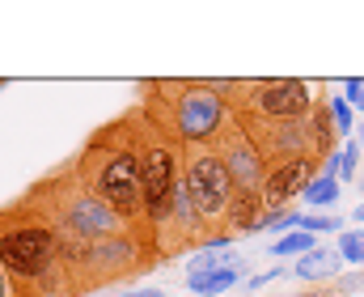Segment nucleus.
Segmentation results:
<instances>
[{"instance_id": "obj_11", "label": "nucleus", "mask_w": 364, "mask_h": 297, "mask_svg": "<svg viewBox=\"0 0 364 297\" xmlns=\"http://www.w3.org/2000/svg\"><path fill=\"white\" fill-rule=\"evenodd\" d=\"M339 268H343L339 246H314L309 255H301V259L292 264V276L305 281V285H326V281L339 276Z\"/></svg>"}, {"instance_id": "obj_21", "label": "nucleus", "mask_w": 364, "mask_h": 297, "mask_svg": "<svg viewBox=\"0 0 364 297\" xmlns=\"http://www.w3.org/2000/svg\"><path fill=\"white\" fill-rule=\"evenodd\" d=\"M0 297H17L13 281H9V272H4V264H0Z\"/></svg>"}, {"instance_id": "obj_1", "label": "nucleus", "mask_w": 364, "mask_h": 297, "mask_svg": "<svg viewBox=\"0 0 364 297\" xmlns=\"http://www.w3.org/2000/svg\"><path fill=\"white\" fill-rule=\"evenodd\" d=\"M0 264L17 297H73L60 259V229L30 196L0 208Z\"/></svg>"}, {"instance_id": "obj_5", "label": "nucleus", "mask_w": 364, "mask_h": 297, "mask_svg": "<svg viewBox=\"0 0 364 297\" xmlns=\"http://www.w3.org/2000/svg\"><path fill=\"white\" fill-rule=\"evenodd\" d=\"M132 132H136V149H140V174H144V229L157 234V225L170 217L174 199L182 192V162H186V145L174 140L166 127H157L140 106L127 110Z\"/></svg>"}, {"instance_id": "obj_7", "label": "nucleus", "mask_w": 364, "mask_h": 297, "mask_svg": "<svg viewBox=\"0 0 364 297\" xmlns=\"http://www.w3.org/2000/svg\"><path fill=\"white\" fill-rule=\"evenodd\" d=\"M157 264V246L144 229H127V234H114L106 242H93L85 251V259L73 268V297L102 289V285H114L123 276H136V272H149Z\"/></svg>"}, {"instance_id": "obj_20", "label": "nucleus", "mask_w": 364, "mask_h": 297, "mask_svg": "<svg viewBox=\"0 0 364 297\" xmlns=\"http://www.w3.org/2000/svg\"><path fill=\"white\" fill-rule=\"evenodd\" d=\"M288 272H292V268H267V272H259V276H250L246 285H250V289H263V285H272V281H279V276H288Z\"/></svg>"}, {"instance_id": "obj_24", "label": "nucleus", "mask_w": 364, "mask_h": 297, "mask_svg": "<svg viewBox=\"0 0 364 297\" xmlns=\"http://www.w3.org/2000/svg\"><path fill=\"white\" fill-rule=\"evenodd\" d=\"M348 106H356V110H364V90H360V98H356V102H348Z\"/></svg>"}, {"instance_id": "obj_14", "label": "nucleus", "mask_w": 364, "mask_h": 297, "mask_svg": "<svg viewBox=\"0 0 364 297\" xmlns=\"http://www.w3.org/2000/svg\"><path fill=\"white\" fill-rule=\"evenodd\" d=\"M335 199H339V179L335 174H318L309 187H305V196L301 204H309V208H322V212H331L335 208Z\"/></svg>"}, {"instance_id": "obj_22", "label": "nucleus", "mask_w": 364, "mask_h": 297, "mask_svg": "<svg viewBox=\"0 0 364 297\" xmlns=\"http://www.w3.org/2000/svg\"><path fill=\"white\" fill-rule=\"evenodd\" d=\"M119 297H166L161 289H123Z\"/></svg>"}, {"instance_id": "obj_28", "label": "nucleus", "mask_w": 364, "mask_h": 297, "mask_svg": "<svg viewBox=\"0 0 364 297\" xmlns=\"http://www.w3.org/2000/svg\"><path fill=\"white\" fill-rule=\"evenodd\" d=\"M0 90H4V81H0Z\"/></svg>"}, {"instance_id": "obj_23", "label": "nucleus", "mask_w": 364, "mask_h": 297, "mask_svg": "<svg viewBox=\"0 0 364 297\" xmlns=\"http://www.w3.org/2000/svg\"><path fill=\"white\" fill-rule=\"evenodd\" d=\"M352 217H356V225H364V204H356V212H352Z\"/></svg>"}, {"instance_id": "obj_2", "label": "nucleus", "mask_w": 364, "mask_h": 297, "mask_svg": "<svg viewBox=\"0 0 364 297\" xmlns=\"http://www.w3.org/2000/svg\"><path fill=\"white\" fill-rule=\"evenodd\" d=\"M81 179L106 199L132 229H144V174H140V149L132 119H110L85 140V149L73 157ZM149 234V229H144ZM153 238V234H149Z\"/></svg>"}, {"instance_id": "obj_18", "label": "nucleus", "mask_w": 364, "mask_h": 297, "mask_svg": "<svg viewBox=\"0 0 364 297\" xmlns=\"http://www.w3.org/2000/svg\"><path fill=\"white\" fill-rule=\"evenodd\" d=\"M339 255H343V264H364V234L360 229L339 234Z\"/></svg>"}, {"instance_id": "obj_12", "label": "nucleus", "mask_w": 364, "mask_h": 297, "mask_svg": "<svg viewBox=\"0 0 364 297\" xmlns=\"http://www.w3.org/2000/svg\"><path fill=\"white\" fill-rule=\"evenodd\" d=\"M263 217H267V204H263L259 192H237L233 208H229V234H233V238H237V234H259Z\"/></svg>"}, {"instance_id": "obj_17", "label": "nucleus", "mask_w": 364, "mask_h": 297, "mask_svg": "<svg viewBox=\"0 0 364 297\" xmlns=\"http://www.w3.org/2000/svg\"><path fill=\"white\" fill-rule=\"evenodd\" d=\"M301 229H309V234H343V217H335V212H314V217H305Z\"/></svg>"}, {"instance_id": "obj_9", "label": "nucleus", "mask_w": 364, "mask_h": 297, "mask_svg": "<svg viewBox=\"0 0 364 297\" xmlns=\"http://www.w3.org/2000/svg\"><path fill=\"white\" fill-rule=\"evenodd\" d=\"M212 149L220 153V162H225V170H229V179H233L237 192H263L272 166L263 162L259 145L246 136V127H242L233 115H229V123L220 127V136L212 140Z\"/></svg>"}, {"instance_id": "obj_16", "label": "nucleus", "mask_w": 364, "mask_h": 297, "mask_svg": "<svg viewBox=\"0 0 364 297\" xmlns=\"http://www.w3.org/2000/svg\"><path fill=\"white\" fill-rule=\"evenodd\" d=\"M356 166H360V145H356V140H348V145L335 153V179H339V183L356 179Z\"/></svg>"}, {"instance_id": "obj_13", "label": "nucleus", "mask_w": 364, "mask_h": 297, "mask_svg": "<svg viewBox=\"0 0 364 297\" xmlns=\"http://www.w3.org/2000/svg\"><path fill=\"white\" fill-rule=\"evenodd\" d=\"M246 268V264H242ZM242 268H225V272H212V276H186V289L199 297H216L225 293V289H233L237 281H242Z\"/></svg>"}, {"instance_id": "obj_26", "label": "nucleus", "mask_w": 364, "mask_h": 297, "mask_svg": "<svg viewBox=\"0 0 364 297\" xmlns=\"http://www.w3.org/2000/svg\"><path fill=\"white\" fill-rule=\"evenodd\" d=\"M301 297H331V293H301Z\"/></svg>"}, {"instance_id": "obj_19", "label": "nucleus", "mask_w": 364, "mask_h": 297, "mask_svg": "<svg viewBox=\"0 0 364 297\" xmlns=\"http://www.w3.org/2000/svg\"><path fill=\"white\" fill-rule=\"evenodd\" d=\"M326 106H331V119H335L339 136H348L352 132V106H348V98H326Z\"/></svg>"}, {"instance_id": "obj_25", "label": "nucleus", "mask_w": 364, "mask_h": 297, "mask_svg": "<svg viewBox=\"0 0 364 297\" xmlns=\"http://www.w3.org/2000/svg\"><path fill=\"white\" fill-rule=\"evenodd\" d=\"M360 149H364V119H360Z\"/></svg>"}, {"instance_id": "obj_27", "label": "nucleus", "mask_w": 364, "mask_h": 297, "mask_svg": "<svg viewBox=\"0 0 364 297\" xmlns=\"http://www.w3.org/2000/svg\"><path fill=\"white\" fill-rule=\"evenodd\" d=\"M360 192H364V179H360Z\"/></svg>"}, {"instance_id": "obj_3", "label": "nucleus", "mask_w": 364, "mask_h": 297, "mask_svg": "<svg viewBox=\"0 0 364 297\" xmlns=\"http://www.w3.org/2000/svg\"><path fill=\"white\" fill-rule=\"evenodd\" d=\"M229 81H199V77H170L149 81L144 98L136 102L157 127H166L182 145H212L229 123Z\"/></svg>"}, {"instance_id": "obj_4", "label": "nucleus", "mask_w": 364, "mask_h": 297, "mask_svg": "<svg viewBox=\"0 0 364 297\" xmlns=\"http://www.w3.org/2000/svg\"><path fill=\"white\" fill-rule=\"evenodd\" d=\"M26 196L34 199L51 225L60 229V238H77V242H106L114 234H127L132 225L93 192L90 183L81 179L77 162H64L60 170L43 174L38 183L26 187Z\"/></svg>"}, {"instance_id": "obj_8", "label": "nucleus", "mask_w": 364, "mask_h": 297, "mask_svg": "<svg viewBox=\"0 0 364 297\" xmlns=\"http://www.w3.org/2000/svg\"><path fill=\"white\" fill-rule=\"evenodd\" d=\"M182 183L191 192V204H195L208 238L229 234V208L237 199V187H233V179H229V170H225V162H220V153L212 145H186Z\"/></svg>"}, {"instance_id": "obj_6", "label": "nucleus", "mask_w": 364, "mask_h": 297, "mask_svg": "<svg viewBox=\"0 0 364 297\" xmlns=\"http://www.w3.org/2000/svg\"><path fill=\"white\" fill-rule=\"evenodd\" d=\"M229 115L237 123H292L309 119L318 98L305 81L292 77H263V81H229Z\"/></svg>"}, {"instance_id": "obj_10", "label": "nucleus", "mask_w": 364, "mask_h": 297, "mask_svg": "<svg viewBox=\"0 0 364 297\" xmlns=\"http://www.w3.org/2000/svg\"><path fill=\"white\" fill-rule=\"evenodd\" d=\"M322 174V162L318 157H292V162H279L267 170V183H263V204H267V212H288L292 208V199L305 196V187L314 183Z\"/></svg>"}, {"instance_id": "obj_15", "label": "nucleus", "mask_w": 364, "mask_h": 297, "mask_svg": "<svg viewBox=\"0 0 364 297\" xmlns=\"http://www.w3.org/2000/svg\"><path fill=\"white\" fill-rule=\"evenodd\" d=\"M318 246V234H309V229H296V234H284L279 242H272V255L275 259H288V255H309Z\"/></svg>"}]
</instances>
